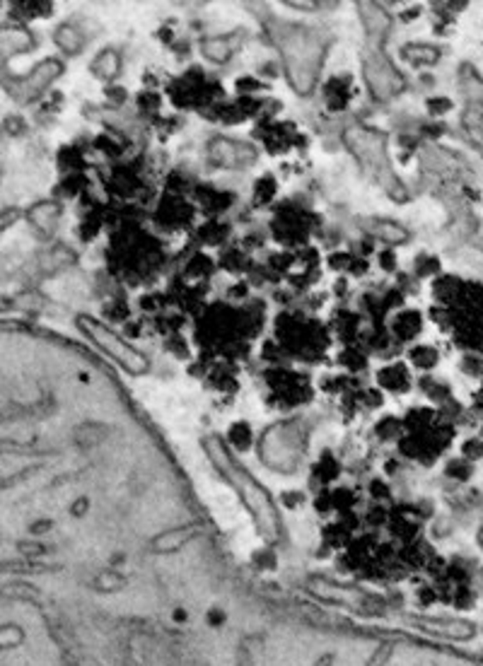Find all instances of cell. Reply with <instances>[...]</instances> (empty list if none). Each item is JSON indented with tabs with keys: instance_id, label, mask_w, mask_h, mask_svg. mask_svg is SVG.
I'll list each match as a JSON object with an SVG mask.
<instances>
[{
	"instance_id": "30bf717a",
	"label": "cell",
	"mask_w": 483,
	"mask_h": 666,
	"mask_svg": "<svg viewBox=\"0 0 483 666\" xmlns=\"http://www.w3.org/2000/svg\"><path fill=\"white\" fill-rule=\"evenodd\" d=\"M56 44H59L63 51L75 54V51H80V46H82V36L75 27L63 24V27H59V31H56Z\"/></svg>"
},
{
	"instance_id": "3957f363",
	"label": "cell",
	"mask_w": 483,
	"mask_h": 666,
	"mask_svg": "<svg viewBox=\"0 0 483 666\" xmlns=\"http://www.w3.org/2000/svg\"><path fill=\"white\" fill-rule=\"evenodd\" d=\"M211 157L218 162V165L237 167V165H244V162L254 160V150H251L249 145H239V143H232V140L218 138V140H213V145H211Z\"/></svg>"
},
{
	"instance_id": "6da1fadb",
	"label": "cell",
	"mask_w": 483,
	"mask_h": 666,
	"mask_svg": "<svg viewBox=\"0 0 483 666\" xmlns=\"http://www.w3.org/2000/svg\"><path fill=\"white\" fill-rule=\"evenodd\" d=\"M77 324H80V328L85 331L87 338H90L102 353H107L114 363H119L121 367H124L126 372L140 374V372L148 370V360H145L133 345L126 343L119 333H114L109 326L99 324L97 319H92V317H80V321Z\"/></svg>"
},
{
	"instance_id": "52a82bcc",
	"label": "cell",
	"mask_w": 483,
	"mask_h": 666,
	"mask_svg": "<svg viewBox=\"0 0 483 666\" xmlns=\"http://www.w3.org/2000/svg\"><path fill=\"white\" fill-rule=\"evenodd\" d=\"M119 68H121V63H119V56L114 54V51H104V54H99L97 59H94V63H92L94 75L104 77V80H112V77H117Z\"/></svg>"
},
{
	"instance_id": "8fae6325",
	"label": "cell",
	"mask_w": 483,
	"mask_h": 666,
	"mask_svg": "<svg viewBox=\"0 0 483 666\" xmlns=\"http://www.w3.org/2000/svg\"><path fill=\"white\" fill-rule=\"evenodd\" d=\"M17 218V211H8V213H3L0 215V232H3L5 227H10L13 225V220Z\"/></svg>"
},
{
	"instance_id": "5b68a950",
	"label": "cell",
	"mask_w": 483,
	"mask_h": 666,
	"mask_svg": "<svg viewBox=\"0 0 483 666\" xmlns=\"http://www.w3.org/2000/svg\"><path fill=\"white\" fill-rule=\"evenodd\" d=\"M365 75H367V82H370L372 92L377 94V97H389L392 90H394V73L389 70V66H382V63H377L375 59L367 61L365 66Z\"/></svg>"
},
{
	"instance_id": "277c9868",
	"label": "cell",
	"mask_w": 483,
	"mask_h": 666,
	"mask_svg": "<svg viewBox=\"0 0 483 666\" xmlns=\"http://www.w3.org/2000/svg\"><path fill=\"white\" fill-rule=\"evenodd\" d=\"M59 75H61V63L44 61L36 70H31V75L24 77V82H22L24 94H27V97H34V94H39L44 87H49V82Z\"/></svg>"
},
{
	"instance_id": "7a4b0ae2",
	"label": "cell",
	"mask_w": 483,
	"mask_h": 666,
	"mask_svg": "<svg viewBox=\"0 0 483 666\" xmlns=\"http://www.w3.org/2000/svg\"><path fill=\"white\" fill-rule=\"evenodd\" d=\"M345 143L348 148L355 152V157L362 162L365 167H370L375 172L377 179H382L387 172V155H385V145H382V138H377L372 130L365 128H350L345 133Z\"/></svg>"
},
{
	"instance_id": "7c38bea8",
	"label": "cell",
	"mask_w": 483,
	"mask_h": 666,
	"mask_svg": "<svg viewBox=\"0 0 483 666\" xmlns=\"http://www.w3.org/2000/svg\"><path fill=\"white\" fill-rule=\"evenodd\" d=\"M8 307H10V302H8V300H3V297H0V312H5V309H8Z\"/></svg>"
},
{
	"instance_id": "ba28073f",
	"label": "cell",
	"mask_w": 483,
	"mask_h": 666,
	"mask_svg": "<svg viewBox=\"0 0 483 666\" xmlns=\"http://www.w3.org/2000/svg\"><path fill=\"white\" fill-rule=\"evenodd\" d=\"M372 234L385 242H403L408 237V232L396 222H389V220H377V225H372Z\"/></svg>"
},
{
	"instance_id": "8992f818",
	"label": "cell",
	"mask_w": 483,
	"mask_h": 666,
	"mask_svg": "<svg viewBox=\"0 0 483 666\" xmlns=\"http://www.w3.org/2000/svg\"><path fill=\"white\" fill-rule=\"evenodd\" d=\"M29 218H31V225H34V227L49 232V229H54L56 218H59V206H54V203H39V206L31 208Z\"/></svg>"
},
{
	"instance_id": "9c48e42d",
	"label": "cell",
	"mask_w": 483,
	"mask_h": 666,
	"mask_svg": "<svg viewBox=\"0 0 483 666\" xmlns=\"http://www.w3.org/2000/svg\"><path fill=\"white\" fill-rule=\"evenodd\" d=\"M203 56L206 59H211L215 63H223L230 59V54H232V49H230V41L228 39H220V36H213V39H206L201 46Z\"/></svg>"
}]
</instances>
